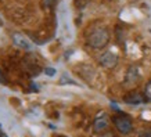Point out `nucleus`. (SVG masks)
I'll list each match as a JSON object with an SVG mask.
<instances>
[{"label": "nucleus", "mask_w": 151, "mask_h": 137, "mask_svg": "<svg viewBox=\"0 0 151 137\" xmlns=\"http://www.w3.org/2000/svg\"><path fill=\"white\" fill-rule=\"evenodd\" d=\"M13 40H14V44L19 47V49H24V50H31V43L22 36V35H19V33H14L13 35Z\"/></svg>", "instance_id": "obj_7"}, {"label": "nucleus", "mask_w": 151, "mask_h": 137, "mask_svg": "<svg viewBox=\"0 0 151 137\" xmlns=\"http://www.w3.org/2000/svg\"><path fill=\"white\" fill-rule=\"evenodd\" d=\"M0 137H4V133L1 132V129H0Z\"/></svg>", "instance_id": "obj_13"}, {"label": "nucleus", "mask_w": 151, "mask_h": 137, "mask_svg": "<svg viewBox=\"0 0 151 137\" xmlns=\"http://www.w3.org/2000/svg\"><path fill=\"white\" fill-rule=\"evenodd\" d=\"M112 123H114L115 129L118 130L121 134H130L133 132V121L132 118L126 114H122V112H118V115H115L112 118Z\"/></svg>", "instance_id": "obj_2"}, {"label": "nucleus", "mask_w": 151, "mask_h": 137, "mask_svg": "<svg viewBox=\"0 0 151 137\" xmlns=\"http://www.w3.org/2000/svg\"><path fill=\"white\" fill-rule=\"evenodd\" d=\"M140 80V73H139V69L136 67H129V69L125 73V82L124 85L126 87H133L136 86Z\"/></svg>", "instance_id": "obj_6"}, {"label": "nucleus", "mask_w": 151, "mask_h": 137, "mask_svg": "<svg viewBox=\"0 0 151 137\" xmlns=\"http://www.w3.org/2000/svg\"><path fill=\"white\" fill-rule=\"evenodd\" d=\"M110 39H111L110 31L105 27H101V25L100 27L92 28L90 32L87 33V36H86L87 44L90 46L92 49H94V50L104 49L105 46L110 43Z\"/></svg>", "instance_id": "obj_1"}, {"label": "nucleus", "mask_w": 151, "mask_h": 137, "mask_svg": "<svg viewBox=\"0 0 151 137\" xmlns=\"http://www.w3.org/2000/svg\"><path fill=\"white\" fill-rule=\"evenodd\" d=\"M143 94H144V98H146L147 103H150V104H151V79L146 83V86H144V91H143Z\"/></svg>", "instance_id": "obj_8"}, {"label": "nucleus", "mask_w": 151, "mask_h": 137, "mask_svg": "<svg viewBox=\"0 0 151 137\" xmlns=\"http://www.w3.org/2000/svg\"><path fill=\"white\" fill-rule=\"evenodd\" d=\"M0 83H1V85H6V79H4V76H3V73H1V69H0Z\"/></svg>", "instance_id": "obj_12"}, {"label": "nucleus", "mask_w": 151, "mask_h": 137, "mask_svg": "<svg viewBox=\"0 0 151 137\" xmlns=\"http://www.w3.org/2000/svg\"><path fill=\"white\" fill-rule=\"evenodd\" d=\"M45 73H46L47 76H54V75H55V69L51 68V67H47V68L45 69Z\"/></svg>", "instance_id": "obj_10"}, {"label": "nucleus", "mask_w": 151, "mask_h": 137, "mask_svg": "<svg viewBox=\"0 0 151 137\" xmlns=\"http://www.w3.org/2000/svg\"><path fill=\"white\" fill-rule=\"evenodd\" d=\"M55 3H57V0H42V4L45 9H51Z\"/></svg>", "instance_id": "obj_9"}, {"label": "nucleus", "mask_w": 151, "mask_h": 137, "mask_svg": "<svg viewBox=\"0 0 151 137\" xmlns=\"http://www.w3.org/2000/svg\"><path fill=\"white\" fill-rule=\"evenodd\" d=\"M97 137H114V134L110 132H105V133H101L100 136H97Z\"/></svg>", "instance_id": "obj_11"}, {"label": "nucleus", "mask_w": 151, "mask_h": 137, "mask_svg": "<svg viewBox=\"0 0 151 137\" xmlns=\"http://www.w3.org/2000/svg\"><path fill=\"white\" fill-rule=\"evenodd\" d=\"M124 103L129 105H142L144 103H147V101L144 98L143 93H140L137 90H132V91H129L128 94L124 96Z\"/></svg>", "instance_id": "obj_5"}, {"label": "nucleus", "mask_w": 151, "mask_h": 137, "mask_svg": "<svg viewBox=\"0 0 151 137\" xmlns=\"http://www.w3.org/2000/svg\"><path fill=\"white\" fill-rule=\"evenodd\" d=\"M118 55L112 51H104L103 54L99 55V64L104 69H114L118 65Z\"/></svg>", "instance_id": "obj_4"}, {"label": "nucleus", "mask_w": 151, "mask_h": 137, "mask_svg": "<svg viewBox=\"0 0 151 137\" xmlns=\"http://www.w3.org/2000/svg\"><path fill=\"white\" fill-rule=\"evenodd\" d=\"M110 123H111V119L108 116V114L105 111H101V112H99L96 115V118L93 121V132L96 134L105 133L110 129Z\"/></svg>", "instance_id": "obj_3"}]
</instances>
